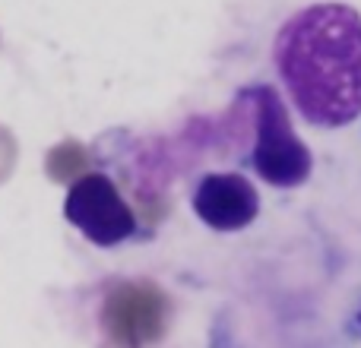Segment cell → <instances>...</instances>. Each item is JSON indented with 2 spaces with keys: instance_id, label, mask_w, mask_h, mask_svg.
<instances>
[{
  "instance_id": "cell-1",
  "label": "cell",
  "mask_w": 361,
  "mask_h": 348,
  "mask_svg": "<svg viewBox=\"0 0 361 348\" xmlns=\"http://www.w3.org/2000/svg\"><path fill=\"white\" fill-rule=\"evenodd\" d=\"M273 63L295 111L320 130L361 114V13L339 0L301 6L273 38Z\"/></svg>"
},
{
  "instance_id": "cell-2",
  "label": "cell",
  "mask_w": 361,
  "mask_h": 348,
  "mask_svg": "<svg viewBox=\"0 0 361 348\" xmlns=\"http://www.w3.org/2000/svg\"><path fill=\"white\" fill-rule=\"evenodd\" d=\"M241 99H247L254 111V152H250L254 171L279 190L301 187L314 171V156L305 139L295 133L279 89L260 82L244 89Z\"/></svg>"
},
{
  "instance_id": "cell-3",
  "label": "cell",
  "mask_w": 361,
  "mask_h": 348,
  "mask_svg": "<svg viewBox=\"0 0 361 348\" xmlns=\"http://www.w3.org/2000/svg\"><path fill=\"white\" fill-rule=\"evenodd\" d=\"M63 216L99 247H118L137 231V218L108 174L89 171L76 178L63 199Z\"/></svg>"
},
{
  "instance_id": "cell-4",
  "label": "cell",
  "mask_w": 361,
  "mask_h": 348,
  "mask_svg": "<svg viewBox=\"0 0 361 348\" xmlns=\"http://www.w3.org/2000/svg\"><path fill=\"white\" fill-rule=\"evenodd\" d=\"M102 326L118 348H146L165 336L169 298L143 282L118 285L102 304Z\"/></svg>"
},
{
  "instance_id": "cell-5",
  "label": "cell",
  "mask_w": 361,
  "mask_h": 348,
  "mask_svg": "<svg viewBox=\"0 0 361 348\" xmlns=\"http://www.w3.org/2000/svg\"><path fill=\"white\" fill-rule=\"evenodd\" d=\"M193 212L216 231H241L260 216V193L244 174H206L193 190Z\"/></svg>"
},
{
  "instance_id": "cell-6",
  "label": "cell",
  "mask_w": 361,
  "mask_h": 348,
  "mask_svg": "<svg viewBox=\"0 0 361 348\" xmlns=\"http://www.w3.org/2000/svg\"><path fill=\"white\" fill-rule=\"evenodd\" d=\"M358 323H361V313H358Z\"/></svg>"
}]
</instances>
